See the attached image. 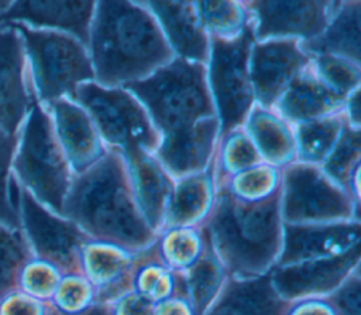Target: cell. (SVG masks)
<instances>
[{"label":"cell","mask_w":361,"mask_h":315,"mask_svg":"<svg viewBox=\"0 0 361 315\" xmlns=\"http://www.w3.org/2000/svg\"><path fill=\"white\" fill-rule=\"evenodd\" d=\"M128 88L148 106L165 133L161 160L175 174L200 170L210 154L216 120L204 83V71L182 59L158 69Z\"/></svg>","instance_id":"6da1fadb"},{"label":"cell","mask_w":361,"mask_h":315,"mask_svg":"<svg viewBox=\"0 0 361 315\" xmlns=\"http://www.w3.org/2000/svg\"><path fill=\"white\" fill-rule=\"evenodd\" d=\"M92 48L97 76L106 85L137 79L171 57L154 20L124 1L100 3Z\"/></svg>","instance_id":"7a4b0ae2"},{"label":"cell","mask_w":361,"mask_h":315,"mask_svg":"<svg viewBox=\"0 0 361 315\" xmlns=\"http://www.w3.org/2000/svg\"><path fill=\"white\" fill-rule=\"evenodd\" d=\"M66 212L97 237L127 246H142L151 240L113 157L100 161L75 184Z\"/></svg>","instance_id":"3957f363"},{"label":"cell","mask_w":361,"mask_h":315,"mask_svg":"<svg viewBox=\"0 0 361 315\" xmlns=\"http://www.w3.org/2000/svg\"><path fill=\"white\" fill-rule=\"evenodd\" d=\"M210 230L231 268L257 273L272 260L279 234L278 202H238L228 192L219 196Z\"/></svg>","instance_id":"277c9868"},{"label":"cell","mask_w":361,"mask_h":315,"mask_svg":"<svg viewBox=\"0 0 361 315\" xmlns=\"http://www.w3.org/2000/svg\"><path fill=\"white\" fill-rule=\"evenodd\" d=\"M76 89V99L90 110L107 141L123 147L128 155L141 147H154L157 138L147 116L126 92L92 83Z\"/></svg>","instance_id":"5b68a950"},{"label":"cell","mask_w":361,"mask_h":315,"mask_svg":"<svg viewBox=\"0 0 361 315\" xmlns=\"http://www.w3.org/2000/svg\"><path fill=\"white\" fill-rule=\"evenodd\" d=\"M17 168L23 179L44 202L56 210H62L68 184L66 168L55 145L49 121L38 107H34L31 112Z\"/></svg>","instance_id":"8992f818"},{"label":"cell","mask_w":361,"mask_h":315,"mask_svg":"<svg viewBox=\"0 0 361 315\" xmlns=\"http://www.w3.org/2000/svg\"><path fill=\"white\" fill-rule=\"evenodd\" d=\"M251 41L250 27L234 41L213 40L212 83L224 133L243 123L252 102L247 71Z\"/></svg>","instance_id":"52a82bcc"},{"label":"cell","mask_w":361,"mask_h":315,"mask_svg":"<svg viewBox=\"0 0 361 315\" xmlns=\"http://www.w3.org/2000/svg\"><path fill=\"white\" fill-rule=\"evenodd\" d=\"M31 51L38 85L44 97H55L76 89V83L92 78L90 62L82 47L55 32L32 31L17 25Z\"/></svg>","instance_id":"ba28073f"},{"label":"cell","mask_w":361,"mask_h":315,"mask_svg":"<svg viewBox=\"0 0 361 315\" xmlns=\"http://www.w3.org/2000/svg\"><path fill=\"white\" fill-rule=\"evenodd\" d=\"M348 199L314 168L293 167L286 174L283 213L289 220L334 219L350 215Z\"/></svg>","instance_id":"9c48e42d"},{"label":"cell","mask_w":361,"mask_h":315,"mask_svg":"<svg viewBox=\"0 0 361 315\" xmlns=\"http://www.w3.org/2000/svg\"><path fill=\"white\" fill-rule=\"evenodd\" d=\"M357 260L358 244L340 256L281 268L275 271L272 280L279 294L286 298L319 294L337 285Z\"/></svg>","instance_id":"30bf717a"},{"label":"cell","mask_w":361,"mask_h":315,"mask_svg":"<svg viewBox=\"0 0 361 315\" xmlns=\"http://www.w3.org/2000/svg\"><path fill=\"white\" fill-rule=\"evenodd\" d=\"M305 62V55L299 52L293 41L258 45L254 51L251 79L261 102L271 105Z\"/></svg>","instance_id":"8fae6325"},{"label":"cell","mask_w":361,"mask_h":315,"mask_svg":"<svg viewBox=\"0 0 361 315\" xmlns=\"http://www.w3.org/2000/svg\"><path fill=\"white\" fill-rule=\"evenodd\" d=\"M21 201L25 226L38 253L59 264H69L83 240L79 230L47 213L27 194L21 195Z\"/></svg>","instance_id":"7c38bea8"},{"label":"cell","mask_w":361,"mask_h":315,"mask_svg":"<svg viewBox=\"0 0 361 315\" xmlns=\"http://www.w3.org/2000/svg\"><path fill=\"white\" fill-rule=\"evenodd\" d=\"M259 17V37L278 34L319 35L326 27V3L322 1H259L254 3Z\"/></svg>","instance_id":"4fadbf2b"},{"label":"cell","mask_w":361,"mask_h":315,"mask_svg":"<svg viewBox=\"0 0 361 315\" xmlns=\"http://www.w3.org/2000/svg\"><path fill=\"white\" fill-rule=\"evenodd\" d=\"M358 225H333L319 227L286 226L285 250L281 263L333 254L357 244Z\"/></svg>","instance_id":"5bb4252c"},{"label":"cell","mask_w":361,"mask_h":315,"mask_svg":"<svg viewBox=\"0 0 361 315\" xmlns=\"http://www.w3.org/2000/svg\"><path fill=\"white\" fill-rule=\"evenodd\" d=\"M21 52L13 31L0 32V124L14 131L27 106L20 78Z\"/></svg>","instance_id":"9a60e30c"},{"label":"cell","mask_w":361,"mask_h":315,"mask_svg":"<svg viewBox=\"0 0 361 315\" xmlns=\"http://www.w3.org/2000/svg\"><path fill=\"white\" fill-rule=\"evenodd\" d=\"M92 8L93 3L89 1H18L1 18H25L37 24L61 27L86 42Z\"/></svg>","instance_id":"2e32d148"},{"label":"cell","mask_w":361,"mask_h":315,"mask_svg":"<svg viewBox=\"0 0 361 315\" xmlns=\"http://www.w3.org/2000/svg\"><path fill=\"white\" fill-rule=\"evenodd\" d=\"M161 18L172 45L186 58L204 61L206 37L196 20L190 3H148Z\"/></svg>","instance_id":"e0dca14e"},{"label":"cell","mask_w":361,"mask_h":315,"mask_svg":"<svg viewBox=\"0 0 361 315\" xmlns=\"http://www.w3.org/2000/svg\"><path fill=\"white\" fill-rule=\"evenodd\" d=\"M281 302L269 277L233 283L210 315H281Z\"/></svg>","instance_id":"ac0fdd59"},{"label":"cell","mask_w":361,"mask_h":315,"mask_svg":"<svg viewBox=\"0 0 361 315\" xmlns=\"http://www.w3.org/2000/svg\"><path fill=\"white\" fill-rule=\"evenodd\" d=\"M55 113L61 137L78 170L97 158L100 153L99 143L82 110L71 103L58 102L55 103Z\"/></svg>","instance_id":"d6986e66"},{"label":"cell","mask_w":361,"mask_h":315,"mask_svg":"<svg viewBox=\"0 0 361 315\" xmlns=\"http://www.w3.org/2000/svg\"><path fill=\"white\" fill-rule=\"evenodd\" d=\"M137 178L138 195L145 215L152 226L159 223L164 205L169 196L171 184L154 160L138 150L128 155Z\"/></svg>","instance_id":"ffe728a7"},{"label":"cell","mask_w":361,"mask_h":315,"mask_svg":"<svg viewBox=\"0 0 361 315\" xmlns=\"http://www.w3.org/2000/svg\"><path fill=\"white\" fill-rule=\"evenodd\" d=\"M340 97L310 78H298L282 99L281 109L290 119H309L331 109Z\"/></svg>","instance_id":"44dd1931"},{"label":"cell","mask_w":361,"mask_h":315,"mask_svg":"<svg viewBox=\"0 0 361 315\" xmlns=\"http://www.w3.org/2000/svg\"><path fill=\"white\" fill-rule=\"evenodd\" d=\"M360 7L358 4L344 8L324 35L310 41L306 48L317 52H337L360 59Z\"/></svg>","instance_id":"7402d4cb"},{"label":"cell","mask_w":361,"mask_h":315,"mask_svg":"<svg viewBox=\"0 0 361 315\" xmlns=\"http://www.w3.org/2000/svg\"><path fill=\"white\" fill-rule=\"evenodd\" d=\"M251 130L267 158L274 162H285L292 158L293 141L281 120L268 113L257 112L251 119Z\"/></svg>","instance_id":"603a6c76"},{"label":"cell","mask_w":361,"mask_h":315,"mask_svg":"<svg viewBox=\"0 0 361 315\" xmlns=\"http://www.w3.org/2000/svg\"><path fill=\"white\" fill-rule=\"evenodd\" d=\"M209 178L192 177L183 181L169 208L172 225H183L200 215L209 199Z\"/></svg>","instance_id":"cb8c5ba5"},{"label":"cell","mask_w":361,"mask_h":315,"mask_svg":"<svg viewBox=\"0 0 361 315\" xmlns=\"http://www.w3.org/2000/svg\"><path fill=\"white\" fill-rule=\"evenodd\" d=\"M340 124L337 120H323L305 124L299 130L300 155L307 161H320L334 143Z\"/></svg>","instance_id":"d4e9b609"},{"label":"cell","mask_w":361,"mask_h":315,"mask_svg":"<svg viewBox=\"0 0 361 315\" xmlns=\"http://www.w3.org/2000/svg\"><path fill=\"white\" fill-rule=\"evenodd\" d=\"M220 283V268L210 258L199 260L189 273V288L193 307L197 315L202 314L206 304L213 297Z\"/></svg>","instance_id":"484cf974"},{"label":"cell","mask_w":361,"mask_h":315,"mask_svg":"<svg viewBox=\"0 0 361 315\" xmlns=\"http://www.w3.org/2000/svg\"><path fill=\"white\" fill-rule=\"evenodd\" d=\"M358 155L360 136L357 131H347L340 140L334 154L327 161L326 170L333 178L340 181L341 184H345L350 181L351 170L357 164Z\"/></svg>","instance_id":"4316f807"},{"label":"cell","mask_w":361,"mask_h":315,"mask_svg":"<svg viewBox=\"0 0 361 315\" xmlns=\"http://www.w3.org/2000/svg\"><path fill=\"white\" fill-rule=\"evenodd\" d=\"M25 260L21 240L0 227V292L13 284L17 270Z\"/></svg>","instance_id":"83f0119b"},{"label":"cell","mask_w":361,"mask_h":315,"mask_svg":"<svg viewBox=\"0 0 361 315\" xmlns=\"http://www.w3.org/2000/svg\"><path fill=\"white\" fill-rule=\"evenodd\" d=\"M319 66L323 76L331 83V86L334 88L333 90L338 96H343L358 82V78H360L358 68L351 66L350 64L341 59H337L331 55L320 57Z\"/></svg>","instance_id":"f1b7e54d"},{"label":"cell","mask_w":361,"mask_h":315,"mask_svg":"<svg viewBox=\"0 0 361 315\" xmlns=\"http://www.w3.org/2000/svg\"><path fill=\"white\" fill-rule=\"evenodd\" d=\"M202 18L216 30H231L238 25L241 17L233 3H199Z\"/></svg>","instance_id":"f546056e"},{"label":"cell","mask_w":361,"mask_h":315,"mask_svg":"<svg viewBox=\"0 0 361 315\" xmlns=\"http://www.w3.org/2000/svg\"><path fill=\"white\" fill-rule=\"evenodd\" d=\"M11 143L7 137L0 133V219L8 222L11 226H17V219L10 205L6 201V188H4V177H6V165L10 155Z\"/></svg>","instance_id":"4dcf8cb0"},{"label":"cell","mask_w":361,"mask_h":315,"mask_svg":"<svg viewBox=\"0 0 361 315\" xmlns=\"http://www.w3.org/2000/svg\"><path fill=\"white\" fill-rule=\"evenodd\" d=\"M334 302L341 315H360V283L358 278L347 283L336 295Z\"/></svg>","instance_id":"1f68e13d"},{"label":"cell","mask_w":361,"mask_h":315,"mask_svg":"<svg viewBox=\"0 0 361 315\" xmlns=\"http://www.w3.org/2000/svg\"><path fill=\"white\" fill-rule=\"evenodd\" d=\"M230 145L228 161L233 168L243 170L252 165L258 160L254 147L245 137H237Z\"/></svg>","instance_id":"d6a6232c"},{"label":"cell","mask_w":361,"mask_h":315,"mask_svg":"<svg viewBox=\"0 0 361 315\" xmlns=\"http://www.w3.org/2000/svg\"><path fill=\"white\" fill-rule=\"evenodd\" d=\"M123 266L124 263L121 258L111 253L100 250H93L89 253V267L97 277L118 271Z\"/></svg>","instance_id":"836d02e7"},{"label":"cell","mask_w":361,"mask_h":315,"mask_svg":"<svg viewBox=\"0 0 361 315\" xmlns=\"http://www.w3.org/2000/svg\"><path fill=\"white\" fill-rule=\"evenodd\" d=\"M272 179H274V174L271 170L257 168L244 174L240 178L237 188L247 194H258L261 192V189L268 188L272 184Z\"/></svg>","instance_id":"e575fe53"},{"label":"cell","mask_w":361,"mask_h":315,"mask_svg":"<svg viewBox=\"0 0 361 315\" xmlns=\"http://www.w3.org/2000/svg\"><path fill=\"white\" fill-rule=\"evenodd\" d=\"M168 247L172 260L178 263H188L193 257L196 243L193 237H189V234H178L168 243Z\"/></svg>","instance_id":"d590c367"},{"label":"cell","mask_w":361,"mask_h":315,"mask_svg":"<svg viewBox=\"0 0 361 315\" xmlns=\"http://www.w3.org/2000/svg\"><path fill=\"white\" fill-rule=\"evenodd\" d=\"M85 295H86V288L78 280H72L66 283L61 290V298L69 307L79 305V302L85 298Z\"/></svg>","instance_id":"8d00e7d4"},{"label":"cell","mask_w":361,"mask_h":315,"mask_svg":"<svg viewBox=\"0 0 361 315\" xmlns=\"http://www.w3.org/2000/svg\"><path fill=\"white\" fill-rule=\"evenodd\" d=\"M28 281L31 290L37 294H48L55 283V278L49 271H45V268H35V271L31 273Z\"/></svg>","instance_id":"74e56055"},{"label":"cell","mask_w":361,"mask_h":315,"mask_svg":"<svg viewBox=\"0 0 361 315\" xmlns=\"http://www.w3.org/2000/svg\"><path fill=\"white\" fill-rule=\"evenodd\" d=\"M123 314L124 315H149L151 301L142 297L128 298L123 305Z\"/></svg>","instance_id":"f35d334b"},{"label":"cell","mask_w":361,"mask_h":315,"mask_svg":"<svg viewBox=\"0 0 361 315\" xmlns=\"http://www.w3.org/2000/svg\"><path fill=\"white\" fill-rule=\"evenodd\" d=\"M13 305L8 308L7 315H35V308L23 299H17L11 302Z\"/></svg>","instance_id":"ab89813d"},{"label":"cell","mask_w":361,"mask_h":315,"mask_svg":"<svg viewBox=\"0 0 361 315\" xmlns=\"http://www.w3.org/2000/svg\"><path fill=\"white\" fill-rule=\"evenodd\" d=\"M158 315H188V314L183 309V307L179 305L178 302H169V304H164L159 308Z\"/></svg>","instance_id":"60d3db41"},{"label":"cell","mask_w":361,"mask_h":315,"mask_svg":"<svg viewBox=\"0 0 361 315\" xmlns=\"http://www.w3.org/2000/svg\"><path fill=\"white\" fill-rule=\"evenodd\" d=\"M296 315H327V312L322 307H307L299 311Z\"/></svg>","instance_id":"b9f144b4"},{"label":"cell","mask_w":361,"mask_h":315,"mask_svg":"<svg viewBox=\"0 0 361 315\" xmlns=\"http://www.w3.org/2000/svg\"><path fill=\"white\" fill-rule=\"evenodd\" d=\"M85 315H110L104 308H102V307H96V308H93V309H90V311H87Z\"/></svg>","instance_id":"7bdbcfd3"}]
</instances>
